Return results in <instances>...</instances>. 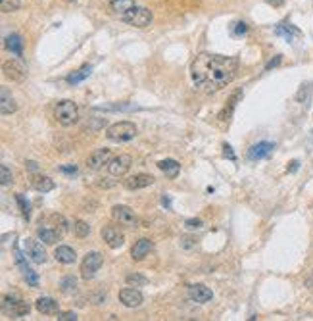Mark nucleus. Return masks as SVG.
I'll return each mask as SVG.
<instances>
[{
	"instance_id": "nucleus-1",
	"label": "nucleus",
	"mask_w": 313,
	"mask_h": 321,
	"mask_svg": "<svg viewBox=\"0 0 313 321\" xmlns=\"http://www.w3.org/2000/svg\"><path fill=\"white\" fill-rule=\"evenodd\" d=\"M238 70V60L233 56L200 52L190 64V77L196 88L204 92H217L235 79Z\"/></svg>"
},
{
	"instance_id": "nucleus-2",
	"label": "nucleus",
	"mask_w": 313,
	"mask_h": 321,
	"mask_svg": "<svg viewBox=\"0 0 313 321\" xmlns=\"http://www.w3.org/2000/svg\"><path fill=\"white\" fill-rule=\"evenodd\" d=\"M68 231V221L60 214H52L48 218L39 223L37 227V237L39 241H43L44 244H56L58 241L66 235Z\"/></svg>"
},
{
	"instance_id": "nucleus-3",
	"label": "nucleus",
	"mask_w": 313,
	"mask_h": 321,
	"mask_svg": "<svg viewBox=\"0 0 313 321\" xmlns=\"http://www.w3.org/2000/svg\"><path fill=\"white\" fill-rule=\"evenodd\" d=\"M54 119L62 127H72L79 121V108L72 100H60L54 108Z\"/></svg>"
},
{
	"instance_id": "nucleus-4",
	"label": "nucleus",
	"mask_w": 313,
	"mask_h": 321,
	"mask_svg": "<svg viewBox=\"0 0 313 321\" xmlns=\"http://www.w3.org/2000/svg\"><path fill=\"white\" fill-rule=\"evenodd\" d=\"M106 137L114 143H127L137 137V125L131 121H117L106 129Z\"/></svg>"
},
{
	"instance_id": "nucleus-5",
	"label": "nucleus",
	"mask_w": 313,
	"mask_h": 321,
	"mask_svg": "<svg viewBox=\"0 0 313 321\" xmlns=\"http://www.w3.org/2000/svg\"><path fill=\"white\" fill-rule=\"evenodd\" d=\"M121 21L127 23V25H131V27L144 29V27H148V25L152 23V12L146 10V8H143V6H135V8L129 10L127 14L121 15Z\"/></svg>"
},
{
	"instance_id": "nucleus-6",
	"label": "nucleus",
	"mask_w": 313,
	"mask_h": 321,
	"mask_svg": "<svg viewBox=\"0 0 313 321\" xmlns=\"http://www.w3.org/2000/svg\"><path fill=\"white\" fill-rule=\"evenodd\" d=\"M2 312L12 318H23L31 312V306L17 294H6L2 298Z\"/></svg>"
},
{
	"instance_id": "nucleus-7",
	"label": "nucleus",
	"mask_w": 313,
	"mask_h": 321,
	"mask_svg": "<svg viewBox=\"0 0 313 321\" xmlns=\"http://www.w3.org/2000/svg\"><path fill=\"white\" fill-rule=\"evenodd\" d=\"M2 73H4L6 79H10L14 83H23L25 77H27V68H25V64L21 60L10 58L2 64Z\"/></svg>"
},
{
	"instance_id": "nucleus-8",
	"label": "nucleus",
	"mask_w": 313,
	"mask_h": 321,
	"mask_svg": "<svg viewBox=\"0 0 313 321\" xmlns=\"http://www.w3.org/2000/svg\"><path fill=\"white\" fill-rule=\"evenodd\" d=\"M102 265H104V256L100 252H88L83 263H81V277L86 279V281L94 279L96 273L102 269Z\"/></svg>"
},
{
	"instance_id": "nucleus-9",
	"label": "nucleus",
	"mask_w": 313,
	"mask_h": 321,
	"mask_svg": "<svg viewBox=\"0 0 313 321\" xmlns=\"http://www.w3.org/2000/svg\"><path fill=\"white\" fill-rule=\"evenodd\" d=\"M131 163H133V158L129 154H119V156H114L112 161L108 163V173L112 177H123L127 175V171L131 169Z\"/></svg>"
},
{
	"instance_id": "nucleus-10",
	"label": "nucleus",
	"mask_w": 313,
	"mask_h": 321,
	"mask_svg": "<svg viewBox=\"0 0 313 321\" xmlns=\"http://www.w3.org/2000/svg\"><path fill=\"white\" fill-rule=\"evenodd\" d=\"M112 218L121 223V225H127V227H137L139 225V218L135 216V212L129 208V206L117 204L112 208Z\"/></svg>"
},
{
	"instance_id": "nucleus-11",
	"label": "nucleus",
	"mask_w": 313,
	"mask_h": 321,
	"mask_svg": "<svg viewBox=\"0 0 313 321\" xmlns=\"http://www.w3.org/2000/svg\"><path fill=\"white\" fill-rule=\"evenodd\" d=\"M112 150L110 148H98V150H94L90 156H88V160H86V165H88V169H92V171H98L102 169L104 165L108 167V163L112 161Z\"/></svg>"
},
{
	"instance_id": "nucleus-12",
	"label": "nucleus",
	"mask_w": 313,
	"mask_h": 321,
	"mask_svg": "<svg viewBox=\"0 0 313 321\" xmlns=\"http://www.w3.org/2000/svg\"><path fill=\"white\" fill-rule=\"evenodd\" d=\"M23 252L29 256V260L33 263H44L46 262V252H44L43 244L35 239H25L23 241Z\"/></svg>"
},
{
	"instance_id": "nucleus-13",
	"label": "nucleus",
	"mask_w": 313,
	"mask_h": 321,
	"mask_svg": "<svg viewBox=\"0 0 313 321\" xmlns=\"http://www.w3.org/2000/svg\"><path fill=\"white\" fill-rule=\"evenodd\" d=\"M102 239L106 241V244H108L112 250L121 248V246L125 244V235L119 231L117 225H106V227L102 229Z\"/></svg>"
},
{
	"instance_id": "nucleus-14",
	"label": "nucleus",
	"mask_w": 313,
	"mask_h": 321,
	"mask_svg": "<svg viewBox=\"0 0 313 321\" xmlns=\"http://www.w3.org/2000/svg\"><path fill=\"white\" fill-rule=\"evenodd\" d=\"M143 300H144L143 292L139 291L137 287H129V289L119 291V302L125 308H139L143 304Z\"/></svg>"
},
{
	"instance_id": "nucleus-15",
	"label": "nucleus",
	"mask_w": 313,
	"mask_h": 321,
	"mask_svg": "<svg viewBox=\"0 0 313 321\" xmlns=\"http://www.w3.org/2000/svg\"><path fill=\"white\" fill-rule=\"evenodd\" d=\"M14 254H15V262L19 265V269H21V273H23V279L27 281L29 287H39V275L29 267L25 260H23V254H21V250L19 248H14Z\"/></svg>"
},
{
	"instance_id": "nucleus-16",
	"label": "nucleus",
	"mask_w": 313,
	"mask_h": 321,
	"mask_svg": "<svg viewBox=\"0 0 313 321\" xmlns=\"http://www.w3.org/2000/svg\"><path fill=\"white\" fill-rule=\"evenodd\" d=\"M17 112V102H15L14 94L8 90V87L0 88V114L2 116H10Z\"/></svg>"
},
{
	"instance_id": "nucleus-17",
	"label": "nucleus",
	"mask_w": 313,
	"mask_h": 321,
	"mask_svg": "<svg viewBox=\"0 0 313 321\" xmlns=\"http://www.w3.org/2000/svg\"><path fill=\"white\" fill-rule=\"evenodd\" d=\"M188 298L192 302H198V304H206L214 298V292L210 291L206 285H190L188 287Z\"/></svg>"
},
{
	"instance_id": "nucleus-18",
	"label": "nucleus",
	"mask_w": 313,
	"mask_h": 321,
	"mask_svg": "<svg viewBox=\"0 0 313 321\" xmlns=\"http://www.w3.org/2000/svg\"><path fill=\"white\" fill-rule=\"evenodd\" d=\"M154 177L148 175V173H137V175H131L125 179V189L129 190H139V189H146L150 185H154Z\"/></svg>"
},
{
	"instance_id": "nucleus-19",
	"label": "nucleus",
	"mask_w": 313,
	"mask_h": 321,
	"mask_svg": "<svg viewBox=\"0 0 313 321\" xmlns=\"http://www.w3.org/2000/svg\"><path fill=\"white\" fill-rule=\"evenodd\" d=\"M152 248H154V242H152L150 239H139V241L135 242L133 250H131V258H133L135 262H141V260H144V258L152 252Z\"/></svg>"
},
{
	"instance_id": "nucleus-20",
	"label": "nucleus",
	"mask_w": 313,
	"mask_h": 321,
	"mask_svg": "<svg viewBox=\"0 0 313 321\" xmlns=\"http://www.w3.org/2000/svg\"><path fill=\"white\" fill-rule=\"evenodd\" d=\"M273 148H275V145H273V143H267V141L257 143V145H254L250 150H248V160L256 161V160H261V158H267L271 152H273Z\"/></svg>"
},
{
	"instance_id": "nucleus-21",
	"label": "nucleus",
	"mask_w": 313,
	"mask_h": 321,
	"mask_svg": "<svg viewBox=\"0 0 313 321\" xmlns=\"http://www.w3.org/2000/svg\"><path fill=\"white\" fill-rule=\"evenodd\" d=\"M35 308H37L41 314H44V316H56L58 312H60L58 302L54 298H50V296H41V298H37Z\"/></svg>"
},
{
	"instance_id": "nucleus-22",
	"label": "nucleus",
	"mask_w": 313,
	"mask_h": 321,
	"mask_svg": "<svg viewBox=\"0 0 313 321\" xmlns=\"http://www.w3.org/2000/svg\"><path fill=\"white\" fill-rule=\"evenodd\" d=\"M54 258H56L58 263L70 265V263H75V260H77V254H75V250L70 248V246H58L56 252H54Z\"/></svg>"
},
{
	"instance_id": "nucleus-23",
	"label": "nucleus",
	"mask_w": 313,
	"mask_h": 321,
	"mask_svg": "<svg viewBox=\"0 0 313 321\" xmlns=\"http://www.w3.org/2000/svg\"><path fill=\"white\" fill-rule=\"evenodd\" d=\"M108 8H110L112 14L121 17L123 14H127L131 8H135V0H110Z\"/></svg>"
},
{
	"instance_id": "nucleus-24",
	"label": "nucleus",
	"mask_w": 313,
	"mask_h": 321,
	"mask_svg": "<svg viewBox=\"0 0 313 321\" xmlns=\"http://www.w3.org/2000/svg\"><path fill=\"white\" fill-rule=\"evenodd\" d=\"M157 167L165 173V175L169 177V179H175V177L179 175V171H181V163L177 160H173V158H165V160H161L157 163Z\"/></svg>"
},
{
	"instance_id": "nucleus-25",
	"label": "nucleus",
	"mask_w": 313,
	"mask_h": 321,
	"mask_svg": "<svg viewBox=\"0 0 313 321\" xmlns=\"http://www.w3.org/2000/svg\"><path fill=\"white\" fill-rule=\"evenodd\" d=\"M90 72H92V66H88V64H85L83 68H79L77 72H73V73H70L68 77H66V81H68V85H79L81 81H85L86 77L90 75Z\"/></svg>"
},
{
	"instance_id": "nucleus-26",
	"label": "nucleus",
	"mask_w": 313,
	"mask_h": 321,
	"mask_svg": "<svg viewBox=\"0 0 313 321\" xmlns=\"http://www.w3.org/2000/svg\"><path fill=\"white\" fill-rule=\"evenodd\" d=\"M242 98V90H236V92H233V96L229 98L227 106L221 110V114H219V119L221 121H227V119H231V116H233V110L236 108V104H238V100Z\"/></svg>"
},
{
	"instance_id": "nucleus-27",
	"label": "nucleus",
	"mask_w": 313,
	"mask_h": 321,
	"mask_svg": "<svg viewBox=\"0 0 313 321\" xmlns=\"http://www.w3.org/2000/svg\"><path fill=\"white\" fill-rule=\"evenodd\" d=\"M4 44H6V48H8L12 54H15V56H21V54H23V41H21L19 35H8L6 41H4Z\"/></svg>"
},
{
	"instance_id": "nucleus-28",
	"label": "nucleus",
	"mask_w": 313,
	"mask_h": 321,
	"mask_svg": "<svg viewBox=\"0 0 313 321\" xmlns=\"http://www.w3.org/2000/svg\"><path fill=\"white\" fill-rule=\"evenodd\" d=\"M33 187L35 190H39V192H50V190H54V181L50 179V177H44V175H37L33 179Z\"/></svg>"
},
{
	"instance_id": "nucleus-29",
	"label": "nucleus",
	"mask_w": 313,
	"mask_h": 321,
	"mask_svg": "<svg viewBox=\"0 0 313 321\" xmlns=\"http://www.w3.org/2000/svg\"><path fill=\"white\" fill-rule=\"evenodd\" d=\"M88 233H90V225H88L86 221H83V219H77V221L73 223V235H75V237L85 239V237H88Z\"/></svg>"
},
{
	"instance_id": "nucleus-30",
	"label": "nucleus",
	"mask_w": 313,
	"mask_h": 321,
	"mask_svg": "<svg viewBox=\"0 0 313 321\" xmlns=\"http://www.w3.org/2000/svg\"><path fill=\"white\" fill-rule=\"evenodd\" d=\"M277 33L283 35V37H286L288 41H292V37H300V35H302V33H300L294 25H290V23H281V25L277 27Z\"/></svg>"
},
{
	"instance_id": "nucleus-31",
	"label": "nucleus",
	"mask_w": 313,
	"mask_h": 321,
	"mask_svg": "<svg viewBox=\"0 0 313 321\" xmlns=\"http://www.w3.org/2000/svg\"><path fill=\"white\" fill-rule=\"evenodd\" d=\"M21 6V0H0V10L4 14H12V12H17Z\"/></svg>"
},
{
	"instance_id": "nucleus-32",
	"label": "nucleus",
	"mask_w": 313,
	"mask_h": 321,
	"mask_svg": "<svg viewBox=\"0 0 313 321\" xmlns=\"http://www.w3.org/2000/svg\"><path fill=\"white\" fill-rule=\"evenodd\" d=\"M125 283H127V287H144L146 285V277L141 275V273H129L127 277H125Z\"/></svg>"
},
{
	"instance_id": "nucleus-33",
	"label": "nucleus",
	"mask_w": 313,
	"mask_h": 321,
	"mask_svg": "<svg viewBox=\"0 0 313 321\" xmlns=\"http://www.w3.org/2000/svg\"><path fill=\"white\" fill-rule=\"evenodd\" d=\"M60 289L64 292H73L75 289H77V279L73 277V275H68V277H64L62 279V283H60Z\"/></svg>"
},
{
	"instance_id": "nucleus-34",
	"label": "nucleus",
	"mask_w": 313,
	"mask_h": 321,
	"mask_svg": "<svg viewBox=\"0 0 313 321\" xmlns=\"http://www.w3.org/2000/svg\"><path fill=\"white\" fill-rule=\"evenodd\" d=\"M196 244H198V239L196 237H192V235H183L181 237V248L183 250L196 248Z\"/></svg>"
},
{
	"instance_id": "nucleus-35",
	"label": "nucleus",
	"mask_w": 313,
	"mask_h": 321,
	"mask_svg": "<svg viewBox=\"0 0 313 321\" xmlns=\"http://www.w3.org/2000/svg\"><path fill=\"white\" fill-rule=\"evenodd\" d=\"M310 94H312V85L310 83H306V85H302L298 90V94H296V102H308L310 100Z\"/></svg>"
},
{
	"instance_id": "nucleus-36",
	"label": "nucleus",
	"mask_w": 313,
	"mask_h": 321,
	"mask_svg": "<svg viewBox=\"0 0 313 321\" xmlns=\"http://www.w3.org/2000/svg\"><path fill=\"white\" fill-rule=\"evenodd\" d=\"M14 181V175H12V171L6 167V165H0V183H2V187H6V185H10Z\"/></svg>"
},
{
	"instance_id": "nucleus-37",
	"label": "nucleus",
	"mask_w": 313,
	"mask_h": 321,
	"mask_svg": "<svg viewBox=\"0 0 313 321\" xmlns=\"http://www.w3.org/2000/svg\"><path fill=\"white\" fill-rule=\"evenodd\" d=\"M15 200H17V204H19V208H21V214H23L25 218H29V214H31V210H29V202H25V198H23V194H17V196H15Z\"/></svg>"
},
{
	"instance_id": "nucleus-38",
	"label": "nucleus",
	"mask_w": 313,
	"mask_h": 321,
	"mask_svg": "<svg viewBox=\"0 0 313 321\" xmlns=\"http://www.w3.org/2000/svg\"><path fill=\"white\" fill-rule=\"evenodd\" d=\"M56 320L58 321H75L77 320V314H75V312H58Z\"/></svg>"
},
{
	"instance_id": "nucleus-39",
	"label": "nucleus",
	"mask_w": 313,
	"mask_h": 321,
	"mask_svg": "<svg viewBox=\"0 0 313 321\" xmlns=\"http://www.w3.org/2000/svg\"><path fill=\"white\" fill-rule=\"evenodd\" d=\"M185 227L186 229H190V231H192V229H202V227H204V221H202V219H186L185 221Z\"/></svg>"
},
{
	"instance_id": "nucleus-40",
	"label": "nucleus",
	"mask_w": 313,
	"mask_h": 321,
	"mask_svg": "<svg viewBox=\"0 0 313 321\" xmlns=\"http://www.w3.org/2000/svg\"><path fill=\"white\" fill-rule=\"evenodd\" d=\"M281 56H275V60H271L269 64H267V66H265V70H267V72H269V70H273V68H275V66H279V64H281Z\"/></svg>"
},
{
	"instance_id": "nucleus-41",
	"label": "nucleus",
	"mask_w": 313,
	"mask_h": 321,
	"mask_svg": "<svg viewBox=\"0 0 313 321\" xmlns=\"http://www.w3.org/2000/svg\"><path fill=\"white\" fill-rule=\"evenodd\" d=\"M265 2L273 8H283L285 6V0H265Z\"/></svg>"
},
{
	"instance_id": "nucleus-42",
	"label": "nucleus",
	"mask_w": 313,
	"mask_h": 321,
	"mask_svg": "<svg viewBox=\"0 0 313 321\" xmlns=\"http://www.w3.org/2000/svg\"><path fill=\"white\" fill-rule=\"evenodd\" d=\"M223 148H225V150H223V154H225V156H227V158H231V160H233V161L236 160V156H235V154H233V150H231V146H229V145H225V146H223Z\"/></svg>"
},
{
	"instance_id": "nucleus-43",
	"label": "nucleus",
	"mask_w": 313,
	"mask_h": 321,
	"mask_svg": "<svg viewBox=\"0 0 313 321\" xmlns=\"http://www.w3.org/2000/svg\"><path fill=\"white\" fill-rule=\"evenodd\" d=\"M60 171H62V173H70V175H75V173H77V167H75V165H72V167H60Z\"/></svg>"
},
{
	"instance_id": "nucleus-44",
	"label": "nucleus",
	"mask_w": 313,
	"mask_h": 321,
	"mask_svg": "<svg viewBox=\"0 0 313 321\" xmlns=\"http://www.w3.org/2000/svg\"><path fill=\"white\" fill-rule=\"evenodd\" d=\"M235 25H236V33H246V29H248L244 21H242V23H235Z\"/></svg>"
},
{
	"instance_id": "nucleus-45",
	"label": "nucleus",
	"mask_w": 313,
	"mask_h": 321,
	"mask_svg": "<svg viewBox=\"0 0 313 321\" xmlns=\"http://www.w3.org/2000/svg\"><path fill=\"white\" fill-rule=\"evenodd\" d=\"M298 169V160L290 161V167H288V171H296Z\"/></svg>"
},
{
	"instance_id": "nucleus-46",
	"label": "nucleus",
	"mask_w": 313,
	"mask_h": 321,
	"mask_svg": "<svg viewBox=\"0 0 313 321\" xmlns=\"http://www.w3.org/2000/svg\"><path fill=\"white\" fill-rule=\"evenodd\" d=\"M27 167L31 171H37V163H35V161H27Z\"/></svg>"
},
{
	"instance_id": "nucleus-47",
	"label": "nucleus",
	"mask_w": 313,
	"mask_h": 321,
	"mask_svg": "<svg viewBox=\"0 0 313 321\" xmlns=\"http://www.w3.org/2000/svg\"><path fill=\"white\" fill-rule=\"evenodd\" d=\"M161 204L167 206V208H171V200L167 198V196H163V198H161Z\"/></svg>"
},
{
	"instance_id": "nucleus-48",
	"label": "nucleus",
	"mask_w": 313,
	"mask_h": 321,
	"mask_svg": "<svg viewBox=\"0 0 313 321\" xmlns=\"http://www.w3.org/2000/svg\"><path fill=\"white\" fill-rule=\"evenodd\" d=\"M306 285H308L310 289H312V287H313V271H312V277H308V279H306Z\"/></svg>"
},
{
	"instance_id": "nucleus-49",
	"label": "nucleus",
	"mask_w": 313,
	"mask_h": 321,
	"mask_svg": "<svg viewBox=\"0 0 313 321\" xmlns=\"http://www.w3.org/2000/svg\"><path fill=\"white\" fill-rule=\"evenodd\" d=\"M64 2H68V4H73V2H75V0H64Z\"/></svg>"
}]
</instances>
